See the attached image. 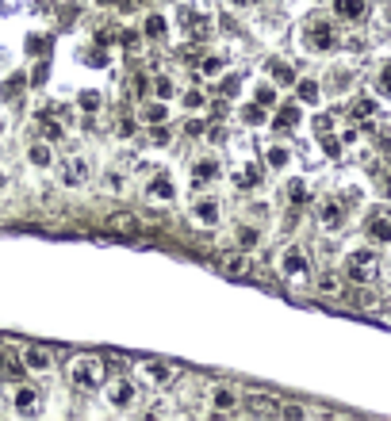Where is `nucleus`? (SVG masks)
<instances>
[{"instance_id":"864d4df0","label":"nucleus","mask_w":391,"mask_h":421,"mask_svg":"<svg viewBox=\"0 0 391 421\" xmlns=\"http://www.w3.org/2000/svg\"><path fill=\"white\" fill-rule=\"evenodd\" d=\"M8 188V173H4V169H0V191Z\"/></svg>"},{"instance_id":"49530a36","label":"nucleus","mask_w":391,"mask_h":421,"mask_svg":"<svg viewBox=\"0 0 391 421\" xmlns=\"http://www.w3.org/2000/svg\"><path fill=\"white\" fill-rule=\"evenodd\" d=\"M84 62H92V66H104V62H108V58H104L100 50H92V54H84Z\"/></svg>"},{"instance_id":"1a4fd4ad","label":"nucleus","mask_w":391,"mask_h":421,"mask_svg":"<svg viewBox=\"0 0 391 421\" xmlns=\"http://www.w3.org/2000/svg\"><path fill=\"white\" fill-rule=\"evenodd\" d=\"M108 230L123 234V238H138L142 234V218L134 215V211H116V215H108Z\"/></svg>"},{"instance_id":"f03ea898","label":"nucleus","mask_w":391,"mask_h":421,"mask_svg":"<svg viewBox=\"0 0 391 421\" xmlns=\"http://www.w3.org/2000/svg\"><path fill=\"white\" fill-rule=\"evenodd\" d=\"M345 280L353 283H372L376 276H380V253L376 249H353L349 256H345Z\"/></svg>"},{"instance_id":"c756f323","label":"nucleus","mask_w":391,"mask_h":421,"mask_svg":"<svg viewBox=\"0 0 391 421\" xmlns=\"http://www.w3.org/2000/svg\"><path fill=\"white\" fill-rule=\"evenodd\" d=\"M242 123H250V127H261V123H265V111H261V104H246V108H242Z\"/></svg>"},{"instance_id":"7c9ffc66","label":"nucleus","mask_w":391,"mask_h":421,"mask_svg":"<svg viewBox=\"0 0 391 421\" xmlns=\"http://www.w3.org/2000/svg\"><path fill=\"white\" fill-rule=\"evenodd\" d=\"M288 199H291V203H295V207H303V203H307V199H311L307 184H303V180H291V188H288Z\"/></svg>"},{"instance_id":"a19ab883","label":"nucleus","mask_w":391,"mask_h":421,"mask_svg":"<svg viewBox=\"0 0 391 421\" xmlns=\"http://www.w3.org/2000/svg\"><path fill=\"white\" fill-rule=\"evenodd\" d=\"M123 188H127L123 173H108V191H123Z\"/></svg>"},{"instance_id":"f257e3e1","label":"nucleus","mask_w":391,"mask_h":421,"mask_svg":"<svg viewBox=\"0 0 391 421\" xmlns=\"http://www.w3.org/2000/svg\"><path fill=\"white\" fill-rule=\"evenodd\" d=\"M104 375H108V368H104L100 356L81 353V356L69 360V383H73L77 391H100L104 387Z\"/></svg>"},{"instance_id":"4468645a","label":"nucleus","mask_w":391,"mask_h":421,"mask_svg":"<svg viewBox=\"0 0 391 421\" xmlns=\"http://www.w3.org/2000/svg\"><path fill=\"white\" fill-rule=\"evenodd\" d=\"M219 173H223V165H219L215 157H200V161L192 165V180H196V184H211Z\"/></svg>"},{"instance_id":"473e14b6","label":"nucleus","mask_w":391,"mask_h":421,"mask_svg":"<svg viewBox=\"0 0 391 421\" xmlns=\"http://www.w3.org/2000/svg\"><path fill=\"white\" fill-rule=\"evenodd\" d=\"M376 115V104L372 100H357V104H353V119H361V123H365V119H372Z\"/></svg>"},{"instance_id":"423d86ee","label":"nucleus","mask_w":391,"mask_h":421,"mask_svg":"<svg viewBox=\"0 0 391 421\" xmlns=\"http://www.w3.org/2000/svg\"><path fill=\"white\" fill-rule=\"evenodd\" d=\"M19 360H24L27 372H39V375L54 368V353L51 348H42V345H24L19 348Z\"/></svg>"},{"instance_id":"b1692460","label":"nucleus","mask_w":391,"mask_h":421,"mask_svg":"<svg viewBox=\"0 0 391 421\" xmlns=\"http://www.w3.org/2000/svg\"><path fill=\"white\" fill-rule=\"evenodd\" d=\"M295 123H300V108H295V104L280 108V111H276V119H273V127H276V131H291Z\"/></svg>"},{"instance_id":"c9c22d12","label":"nucleus","mask_w":391,"mask_h":421,"mask_svg":"<svg viewBox=\"0 0 391 421\" xmlns=\"http://www.w3.org/2000/svg\"><path fill=\"white\" fill-rule=\"evenodd\" d=\"M77 104H81L84 111H96L104 100H100V92H92V88H89V92H81V96H77Z\"/></svg>"},{"instance_id":"603ef678","label":"nucleus","mask_w":391,"mask_h":421,"mask_svg":"<svg viewBox=\"0 0 391 421\" xmlns=\"http://www.w3.org/2000/svg\"><path fill=\"white\" fill-rule=\"evenodd\" d=\"M234 8H250V4H257V0H230Z\"/></svg>"},{"instance_id":"2eb2a0df","label":"nucleus","mask_w":391,"mask_h":421,"mask_svg":"<svg viewBox=\"0 0 391 421\" xmlns=\"http://www.w3.org/2000/svg\"><path fill=\"white\" fill-rule=\"evenodd\" d=\"M142 375H146V380L150 383H158V387H169V383H173V368H169V364H161V360H150L146 364V368H142Z\"/></svg>"},{"instance_id":"c85d7f7f","label":"nucleus","mask_w":391,"mask_h":421,"mask_svg":"<svg viewBox=\"0 0 391 421\" xmlns=\"http://www.w3.org/2000/svg\"><path fill=\"white\" fill-rule=\"evenodd\" d=\"M269 73L280 84H295V73H291V66H284V62H269Z\"/></svg>"},{"instance_id":"a18cd8bd","label":"nucleus","mask_w":391,"mask_h":421,"mask_svg":"<svg viewBox=\"0 0 391 421\" xmlns=\"http://www.w3.org/2000/svg\"><path fill=\"white\" fill-rule=\"evenodd\" d=\"M223 92H226V96H234V92H238V77H226V81H223Z\"/></svg>"},{"instance_id":"dca6fc26","label":"nucleus","mask_w":391,"mask_h":421,"mask_svg":"<svg viewBox=\"0 0 391 421\" xmlns=\"http://www.w3.org/2000/svg\"><path fill=\"white\" fill-rule=\"evenodd\" d=\"M219 268H223L226 276H234V280H238V276H250V272H253V265H250V256H238V253L223 256V261H219Z\"/></svg>"},{"instance_id":"cd10ccee","label":"nucleus","mask_w":391,"mask_h":421,"mask_svg":"<svg viewBox=\"0 0 391 421\" xmlns=\"http://www.w3.org/2000/svg\"><path fill=\"white\" fill-rule=\"evenodd\" d=\"M211 406H215V410H234V406H238V398H234L230 387H219L215 398H211Z\"/></svg>"},{"instance_id":"2f4dec72","label":"nucleus","mask_w":391,"mask_h":421,"mask_svg":"<svg viewBox=\"0 0 391 421\" xmlns=\"http://www.w3.org/2000/svg\"><path fill=\"white\" fill-rule=\"evenodd\" d=\"M223 69H226V62L219 58V54H215V58H203V62H200V73H203V77H219Z\"/></svg>"},{"instance_id":"412c9836","label":"nucleus","mask_w":391,"mask_h":421,"mask_svg":"<svg viewBox=\"0 0 391 421\" xmlns=\"http://www.w3.org/2000/svg\"><path fill=\"white\" fill-rule=\"evenodd\" d=\"M146 196H150V199H161V203H169V199H173V184H169V176H154V180L146 184Z\"/></svg>"},{"instance_id":"39448f33","label":"nucleus","mask_w":391,"mask_h":421,"mask_svg":"<svg viewBox=\"0 0 391 421\" xmlns=\"http://www.w3.org/2000/svg\"><path fill=\"white\" fill-rule=\"evenodd\" d=\"M219 218H223V203L215 196H200L192 203V223L196 226H215Z\"/></svg>"},{"instance_id":"7ed1b4c3","label":"nucleus","mask_w":391,"mask_h":421,"mask_svg":"<svg viewBox=\"0 0 391 421\" xmlns=\"http://www.w3.org/2000/svg\"><path fill=\"white\" fill-rule=\"evenodd\" d=\"M307 268H311V261H307V253H303V245H288V249H280V256H276V272H280L288 283L307 280Z\"/></svg>"},{"instance_id":"20e7f679","label":"nucleus","mask_w":391,"mask_h":421,"mask_svg":"<svg viewBox=\"0 0 391 421\" xmlns=\"http://www.w3.org/2000/svg\"><path fill=\"white\" fill-rule=\"evenodd\" d=\"M303 42H307L311 50H318V54H326V50L338 46V31H334L330 19L315 16V19H307V27H303Z\"/></svg>"},{"instance_id":"9b49d317","label":"nucleus","mask_w":391,"mask_h":421,"mask_svg":"<svg viewBox=\"0 0 391 421\" xmlns=\"http://www.w3.org/2000/svg\"><path fill=\"white\" fill-rule=\"evenodd\" d=\"M27 375L24 360H19V353H12V348H0V380L4 383H19Z\"/></svg>"},{"instance_id":"4be33fe9","label":"nucleus","mask_w":391,"mask_h":421,"mask_svg":"<svg viewBox=\"0 0 391 421\" xmlns=\"http://www.w3.org/2000/svg\"><path fill=\"white\" fill-rule=\"evenodd\" d=\"M246 410L250 413H280V402H276V398H265V395H250L246 398Z\"/></svg>"},{"instance_id":"c03bdc74","label":"nucleus","mask_w":391,"mask_h":421,"mask_svg":"<svg viewBox=\"0 0 391 421\" xmlns=\"http://www.w3.org/2000/svg\"><path fill=\"white\" fill-rule=\"evenodd\" d=\"M116 131L123 134V138H131V134H134V123H131V119H119V127H116Z\"/></svg>"},{"instance_id":"72a5a7b5","label":"nucleus","mask_w":391,"mask_h":421,"mask_svg":"<svg viewBox=\"0 0 391 421\" xmlns=\"http://www.w3.org/2000/svg\"><path fill=\"white\" fill-rule=\"evenodd\" d=\"M376 92L391 100V62H388V66L380 69V77H376Z\"/></svg>"},{"instance_id":"09e8293b","label":"nucleus","mask_w":391,"mask_h":421,"mask_svg":"<svg viewBox=\"0 0 391 421\" xmlns=\"http://www.w3.org/2000/svg\"><path fill=\"white\" fill-rule=\"evenodd\" d=\"M96 39H100V42H111V39H116V31H111V27H100V31H96Z\"/></svg>"},{"instance_id":"bb28decb","label":"nucleus","mask_w":391,"mask_h":421,"mask_svg":"<svg viewBox=\"0 0 391 421\" xmlns=\"http://www.w3.org/2000/svg\"><path fill=\"white\" fill-rule=\"evenodd\" d=\"M142 31H146V39L161 42V39H165V31H169V27H165V19H161V16H150V19H146V27H142Z\"/></svg>"},{"instance_id":"e433bc0d","label":"nucleus","mask_w":391,"mask_h":421,"mask_svg":"<svg viewBox=\"0 0 391 421\" xmlns=\"http://www.w3.org/2000/svg\"><path fill=\"white\" fill-rule=\"evenodd\" d=\"M300 100L303 104H318V84L315 81H300Z\"/></svg>"},{"instance_id":"aec40b11","label":"nucleus","mask_w":391,"mask_h":421,"mask_svg":"<svg viewBox=\"0 0 391 421\" xmlns=\"http://www.w3.org/2000/svg\"><path fill=\"white\" fill-rule=\"evenodd\" d=\"M234 184H238V191H253L261 184V169L257 165H242L238 173H234Z\"/></svg>"},{"instance_id":"9d476101","label":"nucleus","mask_w":391,"mask_h":421,"mask_svg":"<svg viewBox=\"0 0 391 421\" xmlns=\"http://www.w3.org/2000/svg\"><path fill=\"white\" fill-rule=\"evenodd\" d=\"M134 398H138V391H134L131 380H111L108 383V402L116 406V410H131Z\"/></svg>"},{"instance_id":"58836bf2","label":"nucleus","mask_w":391,"mask_h":421,"mask_svg":"<svg viewBox=\"0 0 391 421\" xmlns=\"http://www.w3.org/2000/svg\"><path fill=\"white\" fill-rule=\"evenodd\" d=\"M39 123H42V134H46V138H62V123H54V119H46V115H42Z\"/></svg>"},{"instance_id":"79ce46f5","label":"nucleus","mask_w":391,"mask_h":421,"mask_svg":"<svg viewBox=\"0 0 391 421\" xmlns=\"http://www.w3.org/2000/svg\"><path fill=\"white\" fill-rule=\"evenodd\" d=\"M315 131H318V134H330V131H334V119H330V115H318V119H315Z\"/></svg>"},{"instance_id":"6ab92c4d","label":"nucleus","mask_w":391,"mask_h":421,"mask_svg":"<svg viewBox=\"0 0 391 421\" xmlns=\"http://www.w3.org/2000/svg\"><path fill=\"white\" fill-rule=\"evenodd\" d=\"M315 288H318V295H326V299H341V276L338 272H318Z\"/></svg>"},{"instance_id":"6e6552de","label":"nucleus","mask_w":391,"mask_h":421,"mask_svg":"<svg viewBox=\"0 0 391 421\" xmlns=\"http://www.w3.org/2000/svg\"><path fill=\"white\" fill-rule=\"evenodd\" d=\"M58 173H62V184H66V188H81V184L89 180V161H84V157H66Z\"/></svg>"},{"instance_id":"0eeeda50","label":"nucleus","mask_w":391,"mask_h":421,"mask_svg":"<svg viewBox=\"0 0 391 421\" xmlns=\"http://www.w3.org/2000/svg\"><path fill=\"white\" fill-rule=\"evenodd\" d=\"M12 402H16V413H39L42 410V395H39V387H31V383H16Z\"/></svg>"},{"instance_id":"37998d69","label":"nucleus","mask_w":391,"mask_h":421,"mask_svg":"<svg viewBox=\"0 0 391 421\" xmlns=\"http://www.w3.org/2000/svg\"><path fill=\"white\" fill-rule=\"evenodd\" d=\"M46 46H51V42L39 39V35H31V39H27V50H46Z\"/></svg>"},{"instance_id":"ddd939ff","label":"nucleus","mask_w":391,"mask_h":421,"mask_svg":"<svg viewBox=\"0 0 391 421\" xmlns=\"http://www.w3.org/2000/svg\"><path fill=\"white\" fill-rule=\"evenodd\" d=\"M341 223H345V207H341L338 199H322V203H318V226H322V230H338Z\"/></svg>"},{"instance_id":"5701e85b","label":"nucleus","mask_w":391,"mask_h":421,"mask_svg":"<svg viewBox=\"0 0 391 421\" xmlns=\"http://www.w3.org/2000/svg\"><path fill=\"white\" fill-rule=\"evenodd\" d=\"M234 241H238V249H253L261 241V230H257V226H250V223H242L238 230H234Z\"/></svg>"},{"instance_id":"4c0bfd02","label":"nucleus","mask_w":391,"mask_h":421,"mask_svg":"<svg viewBox=\"0 0 391 421\" xmlns=\"http://www.w3.org/2000/svg\"><path fill=\"white\" fill-rule=\"evenodd\" d=\"M257 104H261V108L276 104V88H273V84H261V88H257Z\"/></svg>"},{"instance_id":"f704fd0d","label":"nucleus","mask_w":391,"mask_h":421,"mask_svg":"<svg viewBox=\"0 0 391 421\" xmlns=\"http://www.w3.org/2000/svg\"><path fill=\"white\" fill-rule=\"evenodd\" d=\"M173 81H169V77H154V96H158V100H169V96H173Z\"/></svg>"},{"instance_id":"a211bd4d","label":"nucleus","mask_w":391,"mask_h":421,"mask_svg":"<svg viewBox=\"0 0 391 421\" xmlns=\"http://www.w3.org/2000/svg\"><path fill=\"white\" fill-rule=\"evenodd\" d=\"M368 12V0H334V16L341 19H361Z\"/></svg>"},{"instance_id":"f3484780","label":"nucleus","mask_w":391,"mask_h":421,"mask_svg":"<svg viewBox=\"0 0 391 421\" xmlns=\"http://www.w3.org/2000/svg\"><path fill=\"white\" fill-rule=\"evenodd\" d=\"M142 123L146 127H161L169 119V108H165V100H154V104H142Z\"/></svg>"},{"instance_id":"de8ad7c7","label":"nucleus","mask_w":391,"mask_h":421,"mask_svg":"<svg viewBox=\"0 0 391 421\" xmlns=\"http://www.w3.org/2000/svg\"><path fill=\"white\" fill-rule=\"evenodd\" d=\"M184 104H188V108H200L203 96H200V92H188V96H184Z\"/></svg>"},{"instance_id":"f8f14e48","label":"nucleus","mask_w":391,"mask_h":421,"mask_svg":"<svg viewBox=\"0 0 391 421\" xmlns=\"http://www.w3.org/2000/svg\"><path fill=\"white\" fill-rule=\"evenodd\" d=\"M365 230H368V238H376V241H391V207L372 211L368 223H365Z\"/></svg>"},{"instance_id":"a878e982","label":"nucleus","mask_w":391,"mask_h":421,"mask_svg":"<svg viewBox=\"0 0 391 421\" xmlns=\"http://www.w3.org/2000/svg\"><path fill=\"white\" fill-rule=\"evenodd\" d=\"M288 161H291V153H288L284 146H269V149H265V165H269V169H284Z\"/></svg>"},{"instance_id":"3c124183","label":"nucleus","mask_w":391,"mask_h":421,"mask_svg":"<svg viewBox=\"0 0 391 421\" xmlns=\"http://www.w3.org/2000/svg\"><path fill=\"white\" fill-rule=\"evenodd\" d=\"M123 46H127V50H134V46H138V35L127 31V35H123Z\"/></svg>"},{"instance_id":"393cba45","label":"nucleus","mask_w":391,"mask_h":421,"mask_svg":"<svg viewBox=\"0 0 391 421\" xmlns=\"http://www.w3.org/2000/svg\"><path fill=\"white\" fill-rule=\"evenodd\" d=\"M27 157H31V165H39V169H46L54 161V153H51V146H46V142H35V146L27 149Z\"/></svg>"},{"instance_id":"8fccbe9b","label":"nucleus","mask_w":391,"mask_h":421,"mask_svg":"<svg viewBox=\"0 0 391 421\" xmlns=\"http://www.w3.org/2000/svg\"><path fill=\"white\" fill-rule=\"evenodd\" d=\"M134 96H146V77H134Z\"/></svg>"},{"instance_id":"ea45409f","label":"nucleus","mask_w":391,"mask_h":421,"mask_svg":"<svg viewBox=\"0 0 391 421\" xmlns=\"http://www.w3.org/2000/svg\"><path fill=\"white\" fill-rule=\"evenodd\" d=\"M353 303L365 306V310H372V306H376V295H372V291H361V295H353Z\"/></svg>"}]
</instances>
